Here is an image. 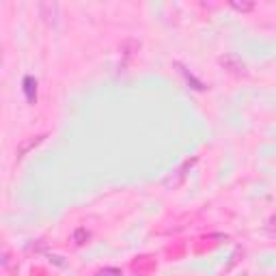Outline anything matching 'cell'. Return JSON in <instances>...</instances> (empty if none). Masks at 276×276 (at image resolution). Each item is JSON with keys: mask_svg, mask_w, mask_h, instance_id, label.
Instances as JSON below:
<instances>
[{"mask_svg": "<svg viewBox=\"0 0 276 276\" xmlns=\"http://www.w3.org/2000/svg\"><path fill=\"white\" fill-rule=\"evenodd\" d=\"M265 231H267L270 238H276V214L270 216V220H267V224H265Z\"/></svg>", "mask_w": 276, "mask_h": 276, "instance_id": "8", "label": "cell"}, {"mask_svg": "<svg viewBox=\"0 0 276 276\" xmlns=\"http://www.w3.org/2000/svg\"><path fill=\"white\" fill-rule=\"evenodd\" d=\"M88 240H91V233H88V231L84 229V226H80V229L74 231V242H76L78 246H84Z\"/></svg>", "mask_w": 276, "mask_h": 276, "instance_id": "5", "label": "cell"}, {"mask_svg": "<svg viewBox=\"0 0 276 276\" xmlns=\"http://www.w3.org/2000/svg\"><path fill=\"white\" fill-rule=\"evenodd\" d=\"M24 95H26V100L30 104H35V100H37V80L32 76L24 78Z\"/></svg>", "mask_w": 276, "mask_h": 276, "instance_id": "3", "label": "cell"}, {"mask_svg": "<svg viewBox=\"0 0 276 276\" xmlns=\"http://www.w3.org/2000/svg\"><path fill=\"white\" fill-rule=\"evenodd\" d=\"M220 65L222 67H226L229 71H233L235 76H246V65L244 61L240 59V56H235V54H226L220 59Z\"/></svg>", "mask_w": 276, "mask_h": 276, "instance_id": "1", "label": "cell"}, {"mask_svg": "<svg viewBox=\"0 0 276 276\" xmlns=\"http://www.w3.org/2000/svg\"><path fill=\"white\" fill-rule=\"evenodd\" d=\"M95 276H123V272H121L119 267H104V270H100Z\"/></svg>", "mask_w": 276, "mask_h": 276, "instance_id": "7", "label": "cell"}, {"mask_svg": "<svg viewBox=\"0 0 276 276\" xmlns=\"http://www.w3.org/2000/svg\"><path fill=\"white\" fill-rule=\"evenodd\" d=\"M197 160L199 158H192V160H188V162H183V166L177 170L175 173V177H170V179H166V186H173V188H177V186H179L183 179H186V175H188V170L197 164Z\"/></svg>", "mask_w": 276, "mask_h": 276, "instance_id": "2", "label": "cell"}, {"mask_svg": "<svg viewBox=\"0 0 276 276\" xmlns=\"http://www.w3.org/2000/svg\"><path fill=\"white\" fill-rule=\"evenodd\" d=\"M43 138H45V134H41V136H35V138H30V141H26V143H22L20 145V149H18V160H22L26 153L30 151V149H35L37 145H41L43 143Z\"/></svg>", "mask_w": 276, "mask_h": 276, "instance_id": "4", "label": "cell"}, {"mask_svg": "<svg viewBox=\"0 0 276 276\" xmlns=\"http://www.w3.org/2000/svg\"><path fill=\"white\" fill-rule=\"evenodd\" d=\"M231 7H233L235 11H240V13H248V11L255 9L253 3H238V0H231Z\"/></svg>", "mask_w": 276, "mask_h": 276, "instance_id": "6", "label": "cell"}]
</instances>
